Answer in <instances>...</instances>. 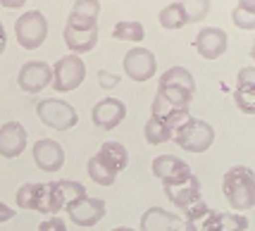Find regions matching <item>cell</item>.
<instances>
[{
    "instance_id": "6da1fadb",
    "label": "cell",
    "mask_w": 255,
    "mask_h": 231,
    "mask_svg": "<svg viewBox=\"0 0 255 231\" xmlns=\"http://www.w3.org/2000/svg\"><path fill=\"white\" fill-rule=\"evenodd\" d=\"M222 193L234 212H248L255 208V172L246 165H234L224 172Z\"/></svg>"
},
{
    "instance_id": "7a4b0ae2",
    "label": "cell",
    "mask_w": 255,
    "mask_h": 231,
    "mask_svg": "<svg viewBox=\"0 0 255 231\" xmlns=\"http://www.w3.org/2000/svg\"><path fill=\"white\" fill-rule=\"evenodd\" d=\"M17 208L19 210H31V212H41V215H55L62 210V203L57 198L55 181L48 184H22L17 188Z\"/></svg>"
},
{
    "instance_id": "3957f363",
    "label": "cell",
    "mask_w": 255,
    "mask_h": 231,
    "mask_svg": "<svg viewBox=\"0 0 255 231\" xmlns=\"http://www.w3.org/2000/svg\"><path fill=\"white\" fill-rule=\"evenodd\" d=\"M172 141L186 153L200 155L205 150H210V145L215 143V129H212L210 121L191 117L184 126H179L177 131L172 133Z\"/></svg>"
},
{
    "instance_id": "277c9868",
    "label": "cell",
    "mask_w": 255,
    "mask_h": 231,
    "mask_svg": "<svg viewBox=\"0 0 255 231\" xmlns=\"http://www.w3.org/2000/svg\"><path fill=\"white\" fill-rule=\"evenodd\" d=\"M98 22H86V19H79V17H67L65 31H62V38H65L67 48L74 53V55H84L96 48L98 43Z\"/></svg>"
},
{
    "instance_id": "5b68a950",
    "label": "cell",
    "mask_w": 255,
    "mask_h": 231,
    "mask_svg": "<svg viewBox=\"0 0 255 231\" xmlns=\"http://www.w3.org/2000/svg\"><path fill=\"white\" fill-rule=\"evenodd\" d=\"M36 115L45 126L55 129V131H69L72 126H77L79 115L74 105H69L67 100L60 98H43L36 105Z\"/></svg>"
},
{
    "instance_id": "8992f818",
    "label": "cell",
    "mask_w": 255,
    "mask_h": 231,
    "mask_svg": "<svg viewBox=\"0 0 255 231\" xmlns=\"http://www.w3.org/2000/svg\"><path fill=\"white\" fill-rule=\"evenodd\" d=\"M86 79V62L81 60V55H62L53 65V81L50 86L55 88L57 93H69L84 84Z\"/></svg>"
},
{
    "instance_id": "52a82bcc",
    "label": "cell",
    "mask_w": 255,
    "mask_h": 231,
    "mask_svg": "<svg viewBox=\"0 0 255 231\" xmlns=\"http://www.w3.org/2000/svg\"><path fill=\"white\" fill-rule=\"evenodd\" d=\"M14 36H17V43L22 45L24 50L41 48L43 41L48 38V19H45V14L38 10L24 12L22 17L14 22Z\"/></svg>"
},
{
    "instance_id": "ba28073f",
    "label": "cell",
    "mask_w": 255,
    "mask_h": 231,
    "mask_svg": "<svg viewBox=\"0 0 255 231\" xmlns=\"http://www.w3.org/2000/svg\"><path fill=\"white\" fill-rule=\"evenodd\" d=\"M105 200L103 198H93V196H81L77 198L74 203H69L67 205V215H69V220L74 222L77 227H84V229H91V227H96L103 217H105Z\"/></svg>"
},
{
    "instance_id": "9c48e42d",
    "label": "cell",
    "mask_w": 255,
    "mask_h": 231,
    "mask_svg": "<svg viewBox=\"0 0 255 231\" xmlns=\"http://www.w3.org/2000/svg\"><path fill=\"white\" fill-rule=\"evenodd\" d=\"M122 67H124V74L131 79V81H148V79L155 77L157 62H155L153 50L136 45V48H131V50L124 55Z\"/></svg>"
},
{
    "instance_id": "30bf717a",
    "label": "cell",
    "mask_w": 255,
    "mask_h": 231,
    "mask_svg": "<svg viewBox=\"0 0 255 231\" xmlns=\"http://www.w3.org/2000/svg\"><path fill=\"white\" fill-rule=\"evenodd\" d=\"M50 81H53V67L43 60L24 62L17 74V84L24 93H41L45 86H50Z\"/></svg>"
},
{
    "instance_id": "8fae6325",
    "label": "cell",
    "mask_w": 255,
    "mask_h": 231,
    "mask_svg": "<svg viewBox=\"0 0 255 231\" xmlns=\"http://www.w3.org/2000/svg\"><path fill=\"white\" fill-rule=\"evenodd\" d=\"M124 117H127V105L120 98H100L91 110L93 124L103 131H112L115 126H120Z\"/></svg>"
},
{
    "instance_id": "7c38bea8",
    "label": "cell",
    "mask_w": 255,
    "mask_h": 231,
    "mask_svg": "<svg viewBox=\"0 0 255 231\" xmlns=\"http://www.w3.org/2000/svg\"><path fill=\"white\" fill-rule=\"evenodd\" d=\"M33 162L41 172H48V174H55L62 169L65 165V150L62 145L57 143L55 138H41L33 143Z\"/></svg>"
},
{
    "instance_id": "4fadbf2b",
    "label": "cell",
    "mask_w": 255,
    "mask_h": 231,
    "mask_svg": "<svg viewBox=\"0 0 255 231\" xmlns=\"http://www.w3.org/2000/svg\"><path fill=\"white\" fill-rule=\"evenodd\" d=\"M162 188H165L169 203L177 210H181V212L200 200V181L196 174L186 176L181 181H174V184H162Z\"/></svg>"
},
{
    "instance_id": "5bb4252c",
    "label": "cell",
    "mask_w": 255,
    "mask_h": 231,
    "mask_svg": "<svg viewBox=\"0 0 255 231\" xmlns=\"http://www.w3.org/2000/svg\"><path fill=\"white\" fill-rule=\"evenodd\" d=\"M227 45H229V38H227V31L220 29V26H203L196 36V50L203 60H217L227 53Z\"/></svg>"
},
{
    "instance_id": "9a60e30c",
    "label": "cell",
    "mask_w": 255,
    "mask_h": 231,
    "mask_svg": "<svg viewBox=\"0 0 255 231\" xmlns=\"http://www.w3.org/2000/svg\"><path fill=\"white\" fill-rule=\"evenodd\" d=\"M150 172L162 184H174V181H181V179L193 174L189 162L177 157V155H157L155 160L150 162Z\"/></svg>"
},
{
    "instance_id": "2e32d148",
    "label": "cell",
    "mask_w": 255,
    "mask_h": 231,
    "mask_svg": "<svg viewBox=\"0 0 255 231\" xmlns=\"http://www.w3.org/2000/svg\"><path fill=\"white\" fill-rule=\"evenodd\" d=\"M26 148V129L19 121H5L0 126V157L14 160Z\"/></svg>"
},
{
    "instance_id": "e0dca14e",
    "label": "cell",
    "mask_w": 255,
    "mask_h": 231,
    "mask_svg": "<svg viewBox=\"0 0 255 231\" xmlns=\"http://www.w3.org/2000/svg\"><path fill=\"white\" fill-rule=\"evenodd\" d=\"M234 103L244 115H255V67L239 69L236 88H234Z\"/></svg>"
},
{
    "instance_id": "ac0fdd59",
    "label": "cell",
    "mask_w": 255,
    "mask_h": 231,
    "mask_svg": "<svg viewBox=\"0 0 255 231\" xmlns=\"http://www.w3.org/2000/svg\"><path fill=\"white\" fill-rule=\"evenodd\" d=\"M150 117L162 119L167 126L172 129V133H174L179 126H184V124L191 119V112L186 110V108H177V105H172L167 98H162L160 93H155L153 105H150Z\"/></svg>"
},
{
    "instance_id": "d6986e66",
    "label": "cell",
    "mask_w": 255,
    "mask_h": 231,
    "mask_svg": "<svg viewBox=\"0 0 255 231\" xmlns=\"http://www.w3.org/2000/svg\"><path fill=\"white\" fill-rule=\"evenodd\" d=\"M179 227H181V220L174 212H167L165 208L153 205L141 215L138 231H179Z\"/></svg>"
},
{
    "instance_id": "ffe728a7",
    "label": "cell",
    "mask_w": 255,
    "mask_h": 231,
    "mask_svg": "<svg viewBox=\"0 0 255 231\" xmlns=\"http://www.w3.org/2000/svg\"><path fill=\"white\" fill-rule=\"evenodd\" d=\"M184 215H186V229L189 231H215L217 210H210L203 200H198L191 208H186Z\"/></svg>"
},
{
    "instance_id": "44dd1931",
    "label": "cell",
    "mask_w": 255,
    "mask_h": 231,
    "mask_svg": "<svg viewBox=\"0 0 255 231\" xmlns=\"http://www.w3.org/2000/svg\"><path fill=\"white\" fill-rule=\"evenodd\" d=\"M157 88H179V91L196 93V79L186 67H169L167 72H162Z\"/></svg>"
},
{
    "instance_id": "7402d4cb",
    "label": "cell",
    "mask_w": 255,
    "mask_h": 231,
    "mask_svg": "<svg viewBox=\"0 0 255 231\" xmlns=\"http://www.w3.org/2000/svg\"><path fill=\"white\" fill-rule=\"evenodd\" d=\"M98 155L117 172V174L124 172L127 165H129V150H127V145H122L120 141H105V143L100 145Z\"/></svg>"
},
{
    "instance_id": "603a6c76",
    "label": "cell",
    "mask_w": 255,
    "mask_h": 231,
    "mask_svg": "<svg viewBox=\"0 0 255 231\" xmlns=\"http://www.w3.org/2000/svg\"><path fill=\"white\" fill-rule=\"evenodd\" d=\"M157 22L162 29H169V31H177V29H184L189 19H186V12H184V5L181 2H169L165 5L160 14H157Z\"/></svg>"
},
{
    "instance_id": "cb8c5ba5",
    "label": "cell",
    "mask_w": 255,
    "mask_h": 231,
    "mask_svg": "<svg viewBox=\"0 0 255 231\" xmlns=\"http://www.w3.org/2000/svg\"><path fill=\"white\" fill-rule=\"evenodd\" d=\"M86 172H89V176L98 184V186H112L115 181H117V172L112 169L103 157H100L98 153L93 155L89 160V165H86Z\"/></svg>"
},
{
    "instance_id": "d4e9b609",
    "label": "cell",
    "mask_w": 255,
    "mask_h": 231,
    "mask_svg": "<svg viewBox=\"0 0 255 231\" xmlns=\"http://www.w3.org/2000/svg\"><path fill=\"white\" fill-rule=\"evenodd\" d=\"M143 136L150 145H162V143H167V141H172V129H169L162 119L150 117L143 126Z\"/></svg>"
},
{
    "instance_id": "484cf974",
    "label": "cell",
    "mask_w": 255,
    "mask_h": 231,
    "mask_svg": "<svg viewBox=\"0 0 255 231\" xmlns=\"http://www.w3.org/2000/svg\"><path fill=\"white\" fill-rule=\"evenodd\" d=\"M145 36V29L141 22H117L112 26V38L115 41H129V43H141Z\"/></svg>"
},
{
    "instance_id": "4316f807",
    "label": "cell",
    "mask_w": 255,
    "mask_h": 231,
    "mask_svg": "<svg viewBox=\"0 0 255 231\" xmlns=\"http://www.w3.org/2000/svg\"><path fill=\"white\" fill-rule=\"evenodd\" d=\"M215 231H248V217L244 212H217Z\"/></svg>"
},
{
    "instance_id": "83f0119b",
    "label": "cell",
    "mask_w": 255,
    "mask_h": 231,
    "mask_svg": "<svg viewBox=\"0 0 255 231\" xmlns=\"http://www.w3.org/2000/svg\"><path fill=\"white\" fill-rule=\"evenodd\" d=\"M55 191H57V198H60V203H62V208H67L69 203H74V200L81 198V196H86V188H84V184L72 181V179L55 181Z\"/></svg>"
},
{
    "instance_id": "f1b7e54d",
    "label": "cell",
    "mask_w": 255,
    "mask_h": 231,
    "mask_svg": "<svg viewBox=\"0 0 255 231\" xmlns=\"http://www.w3.org/2000/svg\"><path fill=\"white\" fill-rule=\"evenodd\" d=\"M232 22H234V26H239V29H244V31L255 29V5L253 2L241 0L232 10Z\"/></svg>"
},
{
    "instance_id": "f546056e",
    "label": "cell",
    "mask_w": 255,
    "mask_h": 231,
    "mask_svg": "<svg viewBox=\"0 0 255 231\" xmlns=\"http://www.w3.org/2000/svg\"><path fill=\"white\" fill-rule=\"evenodd\" d=\"M69 14L79 17V19H86V22H98L100 0H74V7H72Z\"/></svg>"
},
{
    "instance_id": "4dcf8cb0",
    "label": "cell",
    "mask_w": 255,
    "mask_h": 231,
    "mask_svg": "<svg viewBox=\"0 0 255 231\" xmlns=\"http://www.w3.org/2000/svg\"><path fill=\"white\" fill-rule=\"evenodd\" d=\"M181 5H184L189 24L203 22L208 17V12H210V0H181Z\"/></svg>"
},
{
    "instance_id": "1f68e13d",
    "label": "cell",
    "mask_w": 255,
    "mask_h": 231,
    "mask_svg": "<svg viewBox=\"0 0 255 231\" xmlns=\"http://www.w3.org/2000/svg\"><path fill=\"white\" fill-rule=\"evenodd\" d=\"M98 86L105 88V91H112L115 86H120V77L112 74V72H108V69H100L98 72Z\"/></svg>"
},
{
    "instance_id": "d6a6232c",
    "label": "cell",
    "mask_w": 255,
    "mask_h": 231,
    "mask_svg": "<svg viewBox=\"0 0 255 231\" xmlns=\"http://www.w3.org/2000/svg\"><path fill=\"white\" fill-rule=\"evenodd\" d=\"M38 231H67V224L65 220H60L57 215H53V217H48V220H43L38 224Z\"/></svg>"
},
{
    "instance_id": "836d02e7",
    "label": "cell",
    "mask_w": 255,
    "mask_h": 231,
    "mask_svg": "<svg viewBox=\"0 0 255 231\" xmlns=\"http://www.w3.org/2000/svg\"><path fill=\"white\" fill-rule=\"evenodd\" d=\"M14 217V210L10 205H5V203H0V224H5V222H10Z\"/></svg>"
},
{
    "instance_id": "e575fe53",
    "label": "cell",
    "mask_w": 255,
    "mask_h": 231,
    "mask_svg": "<svg viewBox=\"0 0 255 231\" xmlns=\"http://www.w3.org/2000/svg\"><path fill=\"white\" fill-rule=\"evenodd\" d=\"M26 0H0V5L2 7H7V10H17V7H22Z\"/></svg>"
},
{
    "instance_id": "d590c367",
    "label": "cell",
    "mask_w": 255,
    "mask_h": 231,
    "mask_svg": "<svg viewBox=\"0 0 255 231\" xmlns=\"http://www.w3.org/2000/svg\"><path fill=\"white\" fill-rule=\"evenodd\" d=\"M5 45H7V33H5V26H2V22H0V55H2Z\"/></svg>"
},
{
    "instance_id": "8d00e7d4",
    "label": "cell",
    "mask_w": 255,
    "mask_h": 231,
    "mask_svg": "<svg viewBox=\"0 0 255 231\" xmlns=\"http://www.w3.org/2000/svg\"><path fill=\"white\" fill-rule=\"evenodd\" d=\"M112 231H133V229H131V227H115Z\"/></svg>"
},
{
    "instance_id": "74e56055",
    "label": "cell",
    "mask_w": 255,
    "mask_h": 231,
    "mask_svg": "<svg viewBox=\"0 0 255 231\" xmlns=\"http://www.w3.org/2000/svg\"><path fill=\"white\" fill-rule=\"evenodd\" d=\"M251 57H253V62H255V43H253V48H251Z\"/></svg>"
},
{
    "instance_id": "f35d334b",
    "label": "cell",
    "mask_w": 255,
    "mask_h": 231,
    "mask_svg": "<svg viewBox=\"0 0 255 231\" xmlns=\"http://www.w3.org/2000/svg\"><path fill=\"white\" fill-rule=\"evenodd\" d=\"M246 2H253V5H255V0H246Z\"/></svg>"
}]
</instances>
